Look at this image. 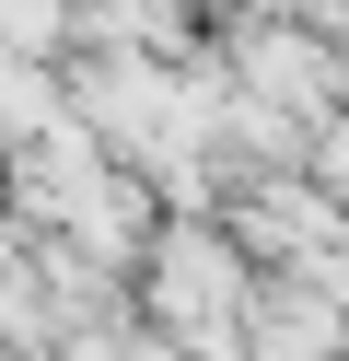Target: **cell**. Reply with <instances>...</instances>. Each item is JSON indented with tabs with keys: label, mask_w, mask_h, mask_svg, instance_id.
Returning <instances> with one entry per match:
<instances>
[{
	"label": "cell",
	"mask_w": 349,
	"mask_h": 361,
	"mask_svg": "<svg viewBox=\"0 0 349 361\" xmlns=\"http://www.w3.org/2000/svg\"><path fill=\"white\" fill-rule=\"evenodd\" d=\"M152 314L175 338H198V350H221L233 326H245V257H233L209 221H175L152 257Z\"/></svg>",
	"instance_id": "1"
}]
</instances>
